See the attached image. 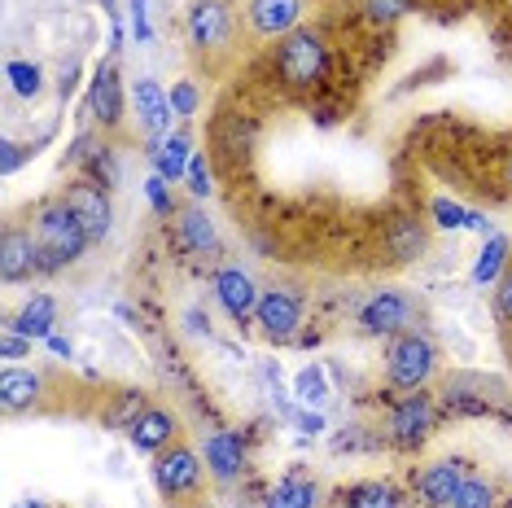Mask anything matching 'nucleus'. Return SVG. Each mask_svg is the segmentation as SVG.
I'll return each mask as SVG.
<instances>
[{
	"label": "nucleus",
	"instance_id": "obj_1",
	"mask_svg": "<svg viewBox=\"0 0 512 508\" xmlns=\"http://www.w3.org/2000/svg\"><path fill=\"white\" fill-rule=\"evenodd\" d=\"M36 241H40V254H44V268H66V263H75L79 254H84L88 233L71 215V206L53 202L36 215Z\"/></svg>",
	"mask_w": 512,
	"mask_h": 508
},
{
	"label": "nucleus",
	"instance_id": "obj_2",
	"mask_svg": "<svg viewBox=\"0 0 512 508\" xmlns=\"http://www.w3.org/2000/svg\"><path fill=\"white\" fill-rule=\"evenodd\" d=\"M276 71H281V79L289 88H311L320 84L324 71H329V49H324L320 31H289V36L281 40V49H276Z\"/></svg>",
	"mask_w": 512,
	"mask_h": 508
},
{
	"label": "nucleus",
	"instance_id": "obj_3",
	"mask_svg": "<svg viewBox=\"0 0 512 508\" xmlns=\"http://www.w3.org/2000/svg\"><path fill=\"white\" fill-rule=\"evenodd\" d=\"M434 364H438L434 342H429L425 333H412V329L399 333L386 351V377L399 390H421L429 381V373H434Z\"/></svg>",
	"mask_w": 512,
	"mask_h": 508
},
{
	"label": "nucleus",
	"instance_id": "obj_4",
	"mask_svg": "<svg viewBox=\"0 0 512 508\" xmlns=\"http://www.w3.org/2000/svg\"><path fill=\"white\" fill-rule=\"evenodd\" d=\"M62 202L71 206V215L79 219V224H84L88 241H101V237H110V224H114V206H110V193H106V184H97V180H75V184H66Z\"/></svg>",
	"mask_w": 512,
	"mask_h": 508
},
{
	"label": "nucleus",
	"instance_id": "obj_5",
	"mask_svg": "<svg viewBox=\"0 0 512 508\" xmlns=\"http://www.w3.org/2000/svg\"><path fill=\"white\" fill-rule=\"evenodd\" d=\"M359 325H364V333H372V338H399V333H407V325H412V303L394 290H381L364 303Z\"/></svg>",
	"mask_w": 512,
	"mask_h": 508
},
{
	"label": "nucleus",
	"instance_id": "obj_6",
	"mask_svg": "<svg viewBox=\"0 0 512 508\" xmlns=\"http://www.w3.org/2000/svg\"><path fill=\"white\" fill-rule=\"evenodd\" d=\"M302 14H307L302 0H250L246 5L250 31L254 36H263V40H285L289 31H298Z\"/></svg>",
	"mask_w": 512,
	"mask_h": 508
},
{
	"label": "nucleus",
	"instance_id": "obj_7",
	"mask_svg": "<svg viewBox=\"0 0 512 508\" xmlns=\"http://www.w3.org/2000/svg\"><path fill=\"white\" fill-rule=\"evenodd\" d=\"M40 268H44V254H40L36 233H27V228H5V237H0V276H5V281H27V276Z\"/></svg>",
	"mask_w": 512,
	"mask_h": 508
},
{
	"label": "nucleus",
	"instance_id": "obj_8",
	"mask_svg": "<svg viewBox=\"0 0 512 508\" xmlns=\"http://www.w3.org/2000/svg\"><path fill=\"white\" fill-rule=\"evenodd\" d=\"M254 320L267 338H289L302 325V298L294 290H263L259 307H254Z\"/></svg>",
	"mask_w": 512,
	"mask_h": 508
},
{
	"label": "nucleus",
	"instance_id": "obj_9",
	"mask_svg": "<svg viewBox=\"0 0 512 508\" xmlns=\"http://www.w3.org/2000/svg\"><path fill=\"white\" fill-rule=\"evenodd\" d=\"M464 460H434V465H425L416 473V495L429 504V508H451L456 500V491L464 487Z\"/></svg>",
	"mask_w": 512,
	"mask_h": 508
},
{
	"label": "nucleus",
	"instance_id": "obj_10",
	"mask_svg": "<svg viewBox=\"0 0 512 508\" xmlns=\"http://www.w3.org/2000/svg\"><path fill=\"white\" fill-rule=\"evenodd\" d=\"M197 478H202V460H197V452H189V447H171V452H162L158 465H154V482L167 500L171 495L193 491Z\"/></svg>",
	"mask_w": 512,
	"mask_h": 508
},
{
	"label": "nucleus",
	"instance_id": "obj_11",
	"mask_svg": "<svg viewBox=\"0 0 512 508\" xmlns=\"http://www.w3.org/2000/svg\"><path fill=\"white\" fill-rule=\"evenodd\" d=\"M228 27H232V18H228V0H193V9H189V40H193V49H219V44L228 40Z\"/></svg>",
	"mask_w": 512,
	"mask_h": 508
},
{
	"label": "nucleus",
	"instance_id": "obj_12",
	"mask_svg": "<svg viewBox=\"0 0 512 508\" xmlns=\"http://www.w3.org/2000/svg\"><path fill=\"white\" fill-rule=\"evenodd\" d=\"M88 110L101 119V127H119L123 123V84L114 62H101L92 71V88H88Z\"/></svg>",
	"mask_w": 512,
	"mask_h": 508
},
{
	"label": "nucleus",
	"instance_id": "obj_13",
	"mask_svg": "<svg viewBox=\"0 0 512 508\" xmlns=\"http://www.w3.org/2000/svg\"><path fill=\"white\" fill-rule=\"evenodd\" d=\"M215 294H219V303H224V311L232 320H250L263 290H254V281L241 268H219L215 272Z\"/></svg>",
	"mask_w": 512,
	"mask_h": 508
},
{
	"label": "nucleus",
	"instance_id": "obj_14",
	"mask_svg": "<svg viewBox=\"0 0 512 508\" xmlns=\"http://www.w3.org/2000/svg\"><path fill=\"white\" fill-rule=\"evenodd\" d=\"M429 425H434V403H429L425 395H403L399 403H394V412H390L394 443H421V438L429 434Z\"/></svg>",
	"mask_w": 512,
	"mask_h": 508
},
{
	"label": "nucleus",
	"instance_id": "obj_15",
	"mask_svg": "<svg viewBox=\"0 0 512 508\" xmlns=\"http://www.w3.org/2000/svg\"><path fill=\"white\" fill-rule=\"evenodd\" d=\"M176 241L193 254V259H215L219 254V233H215L211 215H206L202 206H189V211L176 215Z\"/></svg>",
	"mask_w": 512,
	"mask_h": 508
},
{
	"label": "nucleus",
	"instance_id": "obj_16",
	"mask_svg": "<svg viewBox=\"0 0 512 508\" xmlns=\"http://www.w3.org/2000/svg\"><path fill=\"white\" fill-rule=\"evenodd\" d=\"M132 101H136V123H141L154 141L167 136V127H171V97L167 92H162L154 79H136Z\"/></svg>",
	"mask_w": 512,
	"mask_h": 508
},
{
	"label": "nucleus",
	"instance_id": "obj_17",
	"mask_svg": "<svg viewBox=\"0 0 512 508\" xmlns=\"http://www.w3.org/2000/svg\"><path fill=\"white\" fill-rule=\"evenodd\" d=\"M206 469L215 473L219 482H232L241 469H246V452H241V438L228 430H215L206 438Z\"/></svg>",
	"mask_w": 512,
	"mask_h": 508
},
{
	"label": "nucleus",
	"instance_id": "obj_18",
	"mask_svg": "<svg viewBox=\"0 0 512 508\" xmlns=\"http://www.w3.org/2000/svg\"><path fill=\"white\" fill-rule=\"evenodd\" d=\"M40 395H44V377L31 373V368H5L0 373V403H5V412L31 408Z\"/></svg>",
	"mask_w": 512,
	"mask_h": 508
},
{
	"label": "nucleus",
	"instance_id": "obj_19",
	"mask_svg": "<svg viewBox=\"0 0 512 508\" xmlns=\"http://www.w3.org/2000/svg\"><path fill=\"white\" fill-rule=\"evenodd\" d=\"M171 434H176V417L162 412V408H145V417L127 430L136 452H162V447L171 443Z\"/></svg>",
	"mask_w": 512,
	"mask_h": 508
},
{
	"label": "nucleus",
	"instance_id": "obj_20",
	"mask_svg": "<svg viewBox=\"0 0 512 508\" xmlns=\"http://www.w3.org/2000/svg\"><path fill=\"white\" fill-rule=\"evenodd\" d=\"M53 325H57V303L49 294H36L14 320H5V329L22 333V338H53Z\"/></svg>",
	"mask_w": 512,
	"mask_h": 508
},
{
	"label": "nucleus",
	"instance_id": "obj_21",
	"mask_svg": "<svg viewBox=\"0 0 512 508\" xmlns=\"http://www.w3.org/2000/svg\"><path fill=\"white\" fill-rule=\"evenodd\" d=\"M425 224L421 219H412V215H399V219H390V228H386V250L394 254L399 263H412V259H421L425 254Z\"/></svg>",
	"mask_w": 512,
	"mask_h": 508
},
{
	"label": "nucleus",
	"instance_id": "obj_22",
	"mask_svg": "<svg viewBox=\"0 0 512 508\" xmlns=\"http://www.w3.org/2000/svg\"><path fill=\"white\" fill-rule=\"evenodd\" d=\"M149 158H154V171L162 180H184L189 176V163H193V149H189V141L184 136H158L154 141V149H149Z\"/></svg>",
	"mask_w": 512,
	"mask_h": 508
},
{
	"label": "nucleus",
	"instance_id": "obj_23",
	"mask_svg": "<svg viewBox=\"0 0 512 508\" xmlns=\"http://www.w3.org/2000/svg\"><path fill=\"white\" fill-rule=\"evenodd\" d=\"M342 508H399V491L390 482H359L342 495Z\"/></svg>",
	"mask_w": 512,
	"mask_h": 508
},
{
	"label": "nucleus",
	"instance_id": "obj_24",
	"mask_svg": "<svg viewBox=\"0 0 512 508\" xmlns=\"http://www.w3.org/2000/svg\"><path fill=\"white\" fill-rule=\"evenodd\" d=\"M316 482L307 478H285L276 482V491L267 495V508H316Z\"/></svg>",
	"mask_w": 512,
	"mask_h": 508
},
{
	"label": "nucleus",
	"instance_id": "obj_25",
	"mask_svg": "<svg viewBox=\"0 0 512 508\" xmlns=\"http://www.w3.org/2000/svg\"><path fill=\"white\" fill-rule=\"evenodd\" d=\"M504 259H508V237H491L482 246V254H477V263H473V281L477 285H495L499 276H504Z\"/></svg>",
	"mask_w": 512,
	"mask_h": 508
},
{
	"label": "nucleus",
	"instance_id": "obj_26",
	"mask_svg": "<svg viewBox=\"0 0 512 508\" xmlns=\"http://www.w3.org/2000/svg\"><path fill=\"white\" fill-rule=\"evenodd\" d=\"M5 79H9V88L18 92V97H40V88H44V75H40V66L36 62H9L5 66Z\"/></svg>",
	"mask_w": 512,
	"mask_h": 508
},
{
	"label": "nucleus",
	"instance_id": "obj_27",
	"mask_svg": "<svg viewBox=\"0 0 512 508\" xmlns=\"http://www.w3.org/2000/svg\"><path fill=\"white\" fill-rule=\"evenodd\" d=\"M294 395H298L302 403H307V408H311V403L320 408V403L329 399V381H324V368H320V364L302 368V373L294 377Z\"/></svg>",
	"mask_w": 512,
	"mask_h": 508
},
{
	"label": "nucleus",
	"instance_id": "obj_28",
	"mask_svg": "<svg viewBox=\"0 0 512 508\" xmlns=\"http://www.w3.org/2000/svg\"><path fill=\"white\" fill-rule=\"evenodd\" d=\"M451 508H495V491H491V482H482V478H464V487L456 491V500H451Z\"/></svg>",
	"mask_w": 512,
	"mask_h": 508
},
{
	"label": "nucleus",
	"instance_id": "obj_29",
	"mask_svg": "<svg viewBox=\"0 0 512 508\" xmlns=\"http://www.w3.org/2000/svg\"><path fill=\"white\" fill-rule=\"evenodd\" d=\"M407 9H412V0H364V18L377 22V27H390V22H399Z\"/></svg>",
	"mask_w": 512,
	"mask_h": 508
},
{
	"label": "nucleus",
	"instance_id": "obj_30",
	"mask_svg": "<svg viewBox=\"0 0 512 508\" xmlns=\"http://www.w3.org/2000/svg\"><path fill=\"white\" fill-rule=\"evenodd\" d=\"M429 215H434L438 228H469V211H464V206H456L451 198H434Z\"/></svg>",
	"mask_w": 512,
	"mask_h": 508
},
{
	"label": "nucleus",
	"instance_id": "obj_31",
	"mask_svg": "<svg viewBox=\"0 0 512 508\" xmlns=\"http://www.w3.org/2000/svg\"><path fill=\"white\" fill-rule=\"evenodd\" d=\"M145 417V399H141V390H127V395H123V403H119V408H114V425H119V430H132V425L136 421H141Z\"/></svg>",
	"mask_w": 512,
	"mask_h": 508
},
{
	"label": "nucleus",
	"instance_id": "obj_32",
	"mask_svg": "<svg viewBox=\"0 0 512 508\" xmlns=\"http://www.w3.org/2000/svg\"><path fill=\"white\" fill-rule=\"evenodd\" d=\"M184 180H189V193H193L197 202H202V198H211V163H206L202 154H193L189 176H184Z\"/></svg>",
	"mask_w": 512,
	"mask_h": 508
},
{
	"label": "nucleus",
	"instance_id": "obj_33",
	"mask_svg": "<svg viewBox=\"0 0 512 508\" xmlns=\"http://www.w3.org/2000/svg\"><path fill=\"white\" fill-rule=\"evenodd\" d=\"M145 193H149V206H154L158 215H171V211H176V202H171V180H162L158 171L145 180Z\"/></svg>",
	"mask_w": 512,
	"mask_h": 508
},
{
	"label": "nucleus",
	"instance_id": "obj_34",
	"mask_svg": "<svg viewBox=\"0 0 512 508\" xmlns=\"http://www.w3.org/2000/svg\"><path fill=\"white\" fill-rule=\"evenodd\" d=\"M167 97H171V114H180V119H189V114H197V101H202V97H197V88L189 84V79H180V84L171 88Z\"/></svg>",
	"mask_w": 512,
	"mask_h": 508
},
{
	"label": "nucleus",
	"instance_id": "obj_35",
	"mask_svg": "<svg viewBox=\"0 0 512 508\" xmlns=\"http://www.w3.org/2000/svg\"><path fill=\"white\" fill-rule=\"evenodd\" d=\"M495 311H499V320H508L512 325V268L495 281Z\"/></svg>",
	"mask_w": 512,
	"mask_h": 508
},
{
	"label": "nucleus",
	"instance_id": "obj_36",
	"mask_svg": "<svg viewBox=\"0 0 512 508\" xmlns=\"http://www.w3.org/2000/svg\"><path fill=\"white\" fill-rule=\"evenodd\" d=\"M0 355H5V360H22V355H31V338L5 329V333H0Z\"/></svg>",
	"mask_w": 512,
	"mask_h": 508
},
{
	"label": "nucleus",
	"instance_id": "obj_37",
	"mask_svg": "<svg viewBox=\"0 0 512 508\" xmlns=\"http://www.w3.org/2000/svg\"><path fill=\"white\" fill-rule=\"evenodd\" d=\"M92 167H97V176H101L97 184H114V180H119V163H114V154H110L106 145L92 154Z\"/></svg>",
	"mask_w": 512,
	"mask_h": 508
},
{
	"label": "nucleus",
	"instance_id": "obj_38",
	"mask_svg": "<svg viewBox=\"0 0 512 508\" xmlns=\"http://www.w3.org/2000/svg\"><path fill=\"white\" fill-rule=\"evenodd\" d=\"M132 36H136V44H149V14H145V0H132Z\"/></svg>",
	"mask_w": 512,
	"mask_h": 508
},
{
	"label": "nucleus",
	"instance_id": "obj_39",
	"mask_svg": "<svg viewBox=\"0 0 512 508\" xmlns=\"http://www.w3.org/2000/svg\"><path fill=\"white\" fill-rule=\"evenodd\" d=\"M5 149V158H0V171H5V176H14V171L22 167V145H14V141H5L0 145Z\"/></svg>",
	"mask_w": 512,
	"mask_h": 508
},
{
	"label": "nucleus",
	"instance_id": "obj_40",
	"mask_svg": "<svg viewBox=\"0 0 512 508\" xmlns=\"http://www.w3.org/2000/svg\"><path fill=\"white\" fill-rule=\"evenodd\" d=\"M298 425H302V434H320L324 417H320V412H298Z\"/></svg>",
	"mask_w": 512,
	"mask_h": 508
},
{
	"label": "nucleus",
	"instance_id": "obj_41",
	"mask_svg": "<svg viewBox=\"0 0 512 508\" xmlns=\"http://www.w3.org/2000/svg\"><path fill=\"white\" fill-rule=\"evenodd\" d=\"M469 228H473V233H482V237H495L491 219H482V215H477V211H469Z\"/></svg>",
	"mask_w": 512,
	"mask_h": 508
},
{
	"label": "nucleus",
	"instance_id": "obj_42",
	"mask_svg": "<svg viewBox=\"0 0 512 508\" xmlns=\"http://www.w3.org/2000/svg\"><path fill=\"white\" fill-rule=\"evenodd\" d=\"M44 342H49L53 355H66V360H71V342H66V338H57V333H53V338H44Z\"/></svg>",
	"mask_w": 512,
	"mask_h": 508
},
{
	"label": "nucleus",
	"instance_id": "obj_43",
	"mask_svg": "<svg viewBox=\"0 0 512 508\" xmlns=\"http://www.w3.org/2000/svg\"><path fill=\"white\" fill-rule=\"evenodd\" d=\"M101 5H106V14L114 18V27H119V9H114V0H101Z\"/></svg>",
	"mask_w": 512,
	"mask_h": 508
},
{
	"label": "nucleus",
	"instance_id": "obj_44",
	"mask_svg": "<svg viewBox=\"0 0 512 508\" xmlns=\"http://www.w3.org/2000/svg\"><path fill=\"white\" fill-rule=\"evenodd\" d=\"M18 508H49V504H44V500H22Z\"/></svg>",
	"mask_w": 512,
	"mask_h": 508
},
{
	"label": "nucleus",
	"instance_id": "obj_45",
	"mask_svg": "<svg viewBox=\"0 0 512 508\" xmlns=\"http://www.w3.org/2000/svg\"><path fill=\"white\" fill-rule=\"evenodd\" d=\"M508 189H512V158H508Z\"/></svg>",
	"mask_w": 512,
	"mask_h": 508
}]
</instances>
